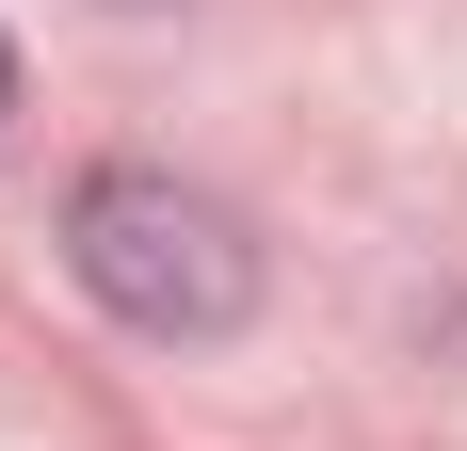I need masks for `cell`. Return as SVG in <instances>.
Segmentation results:
<instances>
[{
	"instance_id": "6da1fadb",
	"label": "cell",
	"mask_w": 467,
	"mask_h": 451,
	"mask_svg": "<svg viewBox=\"0 0 467 451\" xmlns=\"http://www.w3.org/2000/svg\"><path fill=\"white\" fill-rule=\"evenodd\" d=\"M65 258H81V290H97L113 322H145V339H226V322L258 307V242H242V210H210V194L161 178V162L81 178Z\"/></svg>"
},
{
	"instance_id": "7a4b0ae2",
	"label": "cell",
	"mask_w": 467,
	"mask_h": 451,
	"mask_svg": "<svg viewBox=\"0 0 467 451\" xmlns=\"http://www.w3.org/2000/svg\"><path fill=\"white\" fill-rule=\"evenodd\" d=\"M0 81H16V48H0Z\"/></svg>"
}]
</instances>
